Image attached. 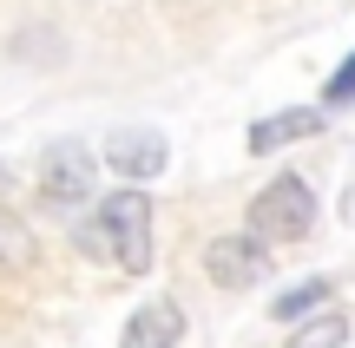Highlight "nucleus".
I'll return each mask as SVG.
<instances>
[{
    "label": "nucleus",
    "instance_id": "nucleus-1",
    "mask_svg": "<svg viewBox=\"0 0 355 348\" xmlns=\"http://www.w3.org/2000/svg\"><path fill=\"white\" fill-rule=\"evenodd\" d=\"M73 244L86 250V257H112L119 270H132V276L152 270V197H145L139 184L99 197V210L73 230Z\"/></svg>",
    "mask_w": 355,
    "mask_h": 348
},
{
    "label": "nucleus",
    "instance_id": "nucleus-2",
    "mask_svg": "<svg viewBox=\"0 0 355 348\" xmlns=\"http://www.w3.org/2000/svg\"><path fill=\"white\" fill-rule=\"evenodd\" d=\"M316 230V197H309V184L296 178V171H283V178H270L263 191L250 197V237H263V244H296V237Z\"/></svg>",
    "mask_w": 355,
    "mask_h": 348
},
{
    "label": "nucleus",
    "instance_id": "nucleus-3",
    "mask_svg": "<svg viewBox=\"0 0 355 348\" xmlns=\"http://www.w3.org/2000/svg\"><path fill=\"white\" fill-rule=\"evenodd\" d=\"M92 171L99 165H92L86 145H73V138L46 145V152H40V197H46L53 210H79L92 197Z\"/></svg>",
    "mask_w": 355,
    "mask_h": 348
},
{
    "label": "nucleus",
    "instance_id": "nucleus-4",
    "mask_svg": "<svg viewBox=\"0 0 355 348\" xmlns=\"http://www.w3.org/2000/svg\"><path fill=\"white\" fill-rule=\"evenodd\" d=\"M204 270H211L217 289H257L270 276V250H263V237L230 230V237H211L204 244Z\"/></svg>",
    "mask_w": 355,
    "mask_h": 348
},
{
    "label": "nucleus",
    "instance_id": "nucleus-5",
    "mask_svg": "<svg viewBox=\"0 0 355 348\" xmlns=\"http://www.w3.org/2000/svg\"><path fill=\"white\" fill-rule=\"evenodd\" d=\"M178 342H184V309H178L171 296L139 302V315H132L125 336H119V348H178Z\"/></svg>",
    "mask_w": 355,
    "mask_h": 348
},
{
    "label": "nucleus",
    "instance_id": "nucleus-6",
    "mask_svg": "<svg viewBox=\"0 0 355 348\" xmlns=\"http://www.w3.org/2000/svg\"><path fill=\"white\" fill-rule=\"evenodd\" d=\"M105 158H112L119 178L145 184V178H158V171H165V138H158V131H112Z\"/></svg>",
    "mask_w": 355,
    "mask_h": 348
},
{
    "label": "nucleus",
    "instance_id": "nucleus-7",
    "mask_svg": "<svg viewBox=\"0 0 355 348\" xmlns=\"http://www.w3.org/2000/svg\"><path fill=\"white\" fill-rule=\"evenodd\" d=\"M322 105H290V112H270V118H257L250 125V152H283V145H296V138H316L322 131Z\"/></svg>",
    "mask_w": 355,
    "mask_h": 348
},
{
    "label": "nucleus",
    "instance_id": "nucleus-8",
    "mask_svg": "<svg viewBox=\"0 0 355 348\" xmlns=\"http://www.w3.org/2000/svg\"><path fill=\"white\" fill-rule=\"evenodd\" d=\"M322 302H329V276H303L296 289H283V296L270 302V315H277V322H303V315H316Z\"/></svg>",
    "mask_w": 355,
    "mask_h": 348
},
{
    "label": "nucleus",
    "instance_id": "nucleus-9",
    "mask_svg": "<svg viewBox=\"0 0 355 348\" xmlns=\"http://www.w3.org/2000/svg\"><path fill=\"white\" fill-rule=\"evenodd\" d=\"M343 342H349V315H309L290 348H343Z\"/></svg>",
    "mask_w": 355,
    "mask_h": 348
},
{
    "label": "nucleus",
    "instance_id": "nucleus-10",
    "mask_svg": "<svg viewBox=\"0 0 355 348\" xmlns=\"http://www.w3.org/2000/svg\"><path fill=\"white\" fill-rule=\"evenodd\" d=\"M343 105H355V53L329 73V86H322V112H343Z\"/></svg>",
    "mask_w": 355,
    "mask_h": 348
},
{
    "label": "nucleus",
    "instance_id": "nucleus-11",
    "mask_svg": "<svg viewBox=\"0 0 355 348\" xmlns=\"http://www.w3.org/2000/svg\"><path fill=\"white\" fill-rule=\"evenodd\" d=\"M26 257V237H20V223H7L0 217V263H20Z\"/></svg>",
    "mask_w": 355,
    "mask_h": 348
},
{
    "label": "nucleus",
    "instance_id": "nucleus-12",
    "mask_svg": "<svg viewBox=\"0 0 355 348\" xmlns=\"http://www.w3.org/2000/svg\"><path fill=\"white\" fill-rule=\"evenodd\" d=\"M7 184H13V178H7V165H0V191H7Z\"/></svg>",
    "mask_w": 355,
    "mask_h": 348
}]
</instances>
